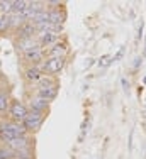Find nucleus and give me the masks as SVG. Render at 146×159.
Returning a JSON list of instances; mask_svg holds the SVG:
<instances>
[{
	"mask_svg": "<svg viewBox=\"0 0 146 159\" xmlns=\"http://www.w3.org/2000/svg\"><path fill=\"white\" fill-rule=\"evenodd\" d=\"M27 113H29V108L26 107V105L22 103V102H19V100L10 102L9 115H10V119H12V122L22 124V122H24V119L27 117Z\"/></svg>",
	"mask_w": 146,
	"mask_h": 159,
	"instance_id": "f257e3e1",
	"label": "nucleus"
},
{
	"mask_svg": "<svg viewBox=\"0 0 146 159\" xmlns=\"http://www.w3.org/2000/svg\"><path fill=\"white\" fill-rule=\"evenodd\" d=\"M44 119H46V115H44V112H37V110H29L27 113V117L24 119V127L27 129V132L31 130H37L41 125H43V122H44Z\"/></svg>",
	"mask_w": 146,
	"mask_h": 159,
	"instance_id": "f03ea898",
	"label": "nucleus"
},
{
	"mask_svg": "<svg viewBox=\"0 0 146 159\" xmlns=\"http://www.w3.org/2000/svg\"><path fill=\"white\" fill-rule=\"evenodd\" d=\"M65 58H46V61L43 63V73H46V76L56 75L63 70L65 66Z\"/></svg>",
	"mask_w": 146,
	"mask_h": 159,
	"instance_id": "7ed1b4c3",
	"label": "nucleus"
},
{
	"mask_svg": "<svg viewBox=\"0 0 146 159\" xmlns=\"http://www.w3.org/2000/svg\"><path fill=\"white\" fill-rule=\"evenodd\" d=\"M36 41L41 48H51L61 41V34L60 32H39L36 36Z\"/></svg>",
	"mask_w": 146,
	"mask_h": 159,
	"instance_id": "20e7f679",
	"label": "nucleus"
},
{
	"mask_svg": "<svg viewBox=\"0 0 146 159\" xmlns=\"http://www.w3.org/2000/svg\"><path fill=\"white\" fill-rule=\"evenodd\" d=\"M15 32H17L19 41H22V39H34V34H36V27H34L32 22H24L22 25H19Z\"/></svg>",
	"mask_w": 146,
	"mask_h": 159,
	"instance_id": "39448f33",
	"label": "nucleus"
},
{
	"mask_svg": "<svg viewBox=\"0 0 146 159\" xmlns=\"http://www.w3.org/2000/svg\"><path fill=\"white\" fill-rule=\"evenodd\" d=\"M22 56H24V59H26V61H29V63H39V61H43V59H44V51H43V48L37 44V46H34L32 49L22 52Z\"/></svg>",
	"mask_w": 146,
	"mask_h": 159,
	"instance_id": "423d86ee",
	"label": "nucleus"
},
{
	"mask_svg": "<svg viewBox=\"0 0 146 159\" xmlns=\"http://www.w3.org/2000/svg\"><path fill=\"white\" fill-rule=\"evenodd\" d=\"M46 54H48V58H65V56L68 54V44L63 43V41H60L55 46L49 48Z\"/></svg>",
	"mask_w": 146,
	"mask_h": 159,
	"instance_id": "0eeeda50",
	"label": "nucleus"
},
{
	"mask_svg": "<svg viewBox=\"0 0 146 159\" xmlns=\"http://www.w3.org/2000/svg\"><path fill=\"white\" fill-rule=\"evenodd\" d=\"M24 76H26V80H27V81H31V83H39L41 78H43L44 75H43V70H41V68H37V66H29L27 70L24 71Z\"/></svg>",
	"mask_w": 146,
	"mask_h": 159,
	"instance_id": "6e6552de",
	"label": "nucleus"
},
{
	"mask_svg": "<svg viewBox=\"0 0 146 159\" xmlns=\"http://www.w3.org/2000/svg\"><path fill=\"white\" fill-rule=\"evenodd\" d=\"M7 146H9L14 152H17V151H22V149H27V147H31V139L27 137V135H22V137L14 139V141L10 142V144H7Z\"/></svg>",
	"mask_w": 146,
	"mask_h": 159,
	"instance_id": "1a4fd4ad",
	"label": "nucleus"
},
{
	"mask_svg": "<svg viewBox=\"0 0 146 159\" xmlns=\"http://www.w3.org/2000/svg\"><path fill=\"white\" fill-rule=\"evenodd\" d=\"M5 129H9L10 132L15 135V137H22V135H27V129L24 127V124H19V122H7L2 124Z\"/></svg>",
	"mask_w": 146,
	"mask_h": 159,
	"instance_id": "9d476101",
	"label": "nucleus"
},
{
	"mask_svg": "<svg viewBox=\"0 0 146 159\" xmlns=\"http://www.w3.org/2000/svg\"><path fill=\"white\" fill-rule=\"evenodd\" d=\"M49 12V17H48V22H51V24H55V25H61L65 22V12L61 9H51V10H48Z\"/></svg>",
	"mask_w": 146,
	"mask_h": 159,
	"instance_id": "9b49d317",
	"label": "nucleus"
},
{
	"mask_svg": "<svg viewBox=\"0 0 146 159\" xmlns=\"http://www.w3.org/2000/svg\"><path fill=\"white\" fill-rule=\"evenodd\" d=\"M56 95H58V86H48V88H39L37 90V97H41V98H44V100H48V102H51V100H55Z\"/></svg>",
	"mask_w": 146,
	"mask_h": 159,
	"instance_id": "f8f14e48",
	"label": "nucleus"
},
{
	"mask_svg": "<svg viewBox=\"0 0 146 159\" xmlns=\"http://www.w3.org/2000/svg\"><path fill=\"white\" fill-rule=\"evenodd\" d=\"M48 107H49V102L44 100V98H41V97H36V98L31 100V110H37V112H44L46 113Z\"/></svg>",
	"mask_w": 146,
	"mask_h": 159,
	"instance_id": "ddd939ff",
	"label": "nucleus"
},
{
	"mask_svg": "<svg viewBox=\"0 0 146 159\" xmlns=\"http://www.w3.org/2000/svg\"><path fill=\"white\" fill-rule=\"evenodd\" d=\"M29 5V2L19 0V2H12V14H21L22 10H26V7Z\"/></svg>",
	"mask_w": 146,
	"mask_h": 159,
	"instance_id": "4468645a",
	"label": "nucleus"
},
{
	"mask_svg": "<svg viewBox=\"0 0 146 159\" xmlns=\"http://www.w3.org/2000/svg\"><path fill=\"white\" fill-rule=\"evenodd\" d=\"M10 107V100L5 93H0V112H9Z\"/></svg>",
	"mask_w": 146,
	"mask_h": 159,
	"instance_id": "2eb2a0df",
	"label": "nucleus"
},
{
	"mask_svg": "<svg viewBox=\"0 0 146 159\" xmlns=\"http://www.w3.org/2000/svg\"><path fill=\"white\" fill-rule=\"evenodd\" d=\"M0 159H15V152L10 147H0Z\"/></svg>",
	"mask_w": 146,
	"mask_h": 159,
	"instance_id": "dca6fc26",
	"label": "nucleus"
},
{
	"mask_svg": "<svg viewBox=\"0 0 146 159\" xmlns=\"http://www.w3.org/2000/svg\"><path fill=\"white\" fill-rule=\"evenodd\" d=\"M9 27H12V24H10V16H2L0 17V32H5Z\"/></svg>",
	"mask_w": 146,
	"mask_h": 159,
	"instance_id": "f3484780",
	"label": "nucleus"
},
{
	"mask_svg": "<svg viewBox=\"0 0 146 159\" xmlns=\"http://www.w3.org/2000/svg\"><path fill=\"white\" fill-rule=\"evenodd\" d=\"M55 85H56L55 80L49 78V76H46V75L41 78V81H39V88H48V86H55ZM39 88H37V90H39Z\"/></svg>",
	"mask_w": 146,
	"mask_h": 159,
	"instance_id": "a211bd4d",
	"label": "nucleus"
},
{
	"mask_svg": "<svg viewBox=\"0 0 146 159\" xmlns=\"http://www.w3.org/2000/svg\"><path fill=\"white\" fill-rule=\"evenodd\" d=\"M0 10L12 14V2H0Z\"/></svg>",
	"mask_w": 146,
	"mask_h": 159,
	"instance_id": "6ab92c4d",
	"label": "nucleus"
},
{
	"mask_svg": "<svg viewBox=\"0 0 146 159\" xmlns=\"http://www.w3.org/2000/svg\"><path fill=\"white\" fill-rule=\"evenodd\" d=\"M109 59H110V56H104V58L100 59V63H99V66H107V64L110 63Z\"/></svg>",
	"mask_w": 146,
	"mask_h": 159,
	"instance_id": "aec40b11",
	"label": "nucleus"
},
{
	"mask_svg": "<svg viewBox=\"0 0 146 159\" xmlns=\"http://www.w3.org/2000/svg\"><path fill=\"white\" fill-rule=\"evenodd\" d=\"M122 54H124V48H121V49H119V52H117V54L112 58V61H119V59L122 58Z\"/></svg>",
	"mask_w": 146,
	"mask_h": 159,
	"instance_id": "412c9836",
	"label": "nucleus"
},
{
	"mask_svg": "<svg viewBox=\"0 0 146 159\" xmlns=\"http://www.w3.org/2000/svg\"><path fill=\"white\" fill-rule=\"evenodd\" d=\"M0 130H2V124H0Z\"/></svg>",
	"mask_w": 146,
	"mask_h": 159,
	"instance_id": "4be33fe9",
	"label": "nucleus"
},
{
	"mask_svg": "<svg viewBox=\"0 0 146 159\" xmlns=\"http://www.w3.org/2000/svg\"><path fill=\"white\" fill-rule=\"evenodd\" d=\"M144 83H146V78H144Z\"/></svg>",
	"mask_w": 146,
	"mask_h": 159,
	"instance_id": "5701e85b",
	"label": "nucleus"
},
{
	"mask_svg": "<svg viewBox=\"0 0 146 159\" xmlns=\"http://www.w3.org/2000/svg\"><path fill=\"white\" fill-rule=\"evenodd\" d=\"M144 115H146V112H144Z\"/></svg>",
	"mask_w": 146,
	"mask_h": 159,
	"instance_id": "b1692460",
	"label": "nucleus"
}]
</instances>
